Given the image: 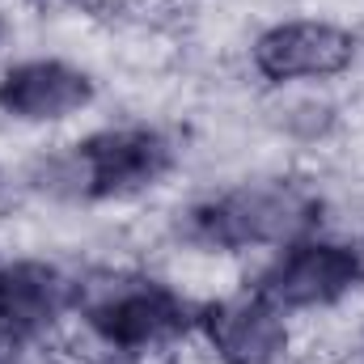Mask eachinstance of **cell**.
Masks as SVG:
<instances>
[{
	"instance_id": "6da1fadb",
	"label": "cell",
	"mask_w": 364,
	"mask_h": 364,
	"mask_svg": "<svg viewBox=\"0 0 364 364\" xmlns=\"http://www.w3.org/2000/svg\"><path fill=\"white\" fill-rule=\"evenodd\" d=\"M322 203L301 182H246L191 212V237L216 250L292 246L318 225Z\"/></svg>"
},
{
	"instance_id": "7a4b0ae2",
	"label": "cell",
	"mask_w": 364,
	"mask_h": 364,
	"mask_svg": "<svg viewBox=\"0 0 364 364\" xmlns=\"http://www.w3.org/2000/svg\"><path fill=\"white\" fill-rule=\"evenodd\" d=\"M90 326L110 348L144 352L191 326V305L157 279H119L90 301Z\"/></svg>"
},
{
	"instance_id": "3957f363",
	"label": "cell",
	"mask_w": 364,
	"mask_h": 364,
	"mask_svg": "<svg viewBox=\"0 0 364 364\" xmlns=\"http://www.w3.org/2000/svg\"><path fill=\"white\" fill-rule=\"evenodd\" d=\"M174 166V149L153 127H106L77 144V170L93 199H123L153 182H161Z\"/></svg>"
},
{
	"instance_id": "277c9868",
	"label": "cell",
	"mask_w": 364,
	"mask_h": 364,
	"mask_svg": "<svg viewBox=\"0 0 364 364\" xmlns=\"http://www.w3.org/2000/svg\"><path fill=\"white\" fill-rule=\"evenodd\" d=\"M364 279V263L356 250L335 242H292L267 272L259 275V296L275 309H314L348 296Z\"/></svg>"
},
{
	"instance_id": "5b68a950",
	"label": "cell",
	"mask_w": 364,
	"mask_h": 364,
	"mask_svg": "<svg viewBox=\"0 0 364 364\" xmlns=\"http://www.w3.org/2000/svg\"><path fill=\"white\" fill-rule=\"evenodd\" d=\"M356 60V38L331 21H284L259 34L255 68L267 81H318Z\"/></svg>"
},
{
	"instance_id": "8992f818",
	"label": "cell",
	"mask_w": 364,
	"mask_h": 364,
	"mask_svg": "<svg viewBox=\"0 0 364 364\" xmlns=\"http://www.w3.org/2000/svg\"><path fill=\"white\" fill-rule=\"evenodd\" d=\"M199 326L225 364H275L288 348L279 309L259 292H237L199 309Z\"/></svg>"
},
{
	"instance_id": "52a82bcc",
	"label": "cell",
	"mask_w": 364,
	"mask_h": 364,
	"mask_svg": "<svg viewBox=\"0 0 364 364\" xmlns=\"http://www.w3.org/2000/svg\"><path fill=\"white\" fill-rule=\"evenodd\" d=\"M93 81L64 60H26L0 77V110L26 123H51L85 110Z\"/></svg>"
},
{
	"instance_id": "ba28073f",
	"label": "cell",
	"mask_w": 364,
	"mask_h": 364,
	"mask_svg": "<svg viewBox=\"0 0 364 364\" xmlns=\"http://www.w3.org/2000/svg\"><path fill=\"white\" fill-rule=\"evenodd\" d=\"M73 279L51 263H0V335L34 339L73 305Z\"/></svg>"
},
{
	"instance_id": "9c48e42d",
	"label": "cell",
	"mask_w": 364,
	"mask_h": 364,
	"mask_svg": "<svg viewBox=\"0 0 364 364\" xmlns=\"http://www.w3.org/2000/svg\"><path fill=\"white\" fill-rule=\"evenodd\" d=\"M0 38H4V13H0Z\"/></svg>"
}]
</instances>
